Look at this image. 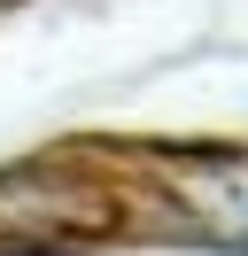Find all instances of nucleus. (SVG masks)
<instances>
[{
    "label": "nucleus",
    "instance_id": "f257e3e1",
    "mask_svg": "<svg viewBox=\"0 0 248 256\" xmlns=\"http://www.w3.org/2000/svg\"><path fill=\"white\" fill-rule=\"evenodd\" d=\"M155 194L194 225L248 256V148H170L155 163Z\"/></svg>",
    "mask_w": 248,
    "mask_h": 256
}]
</instances>
